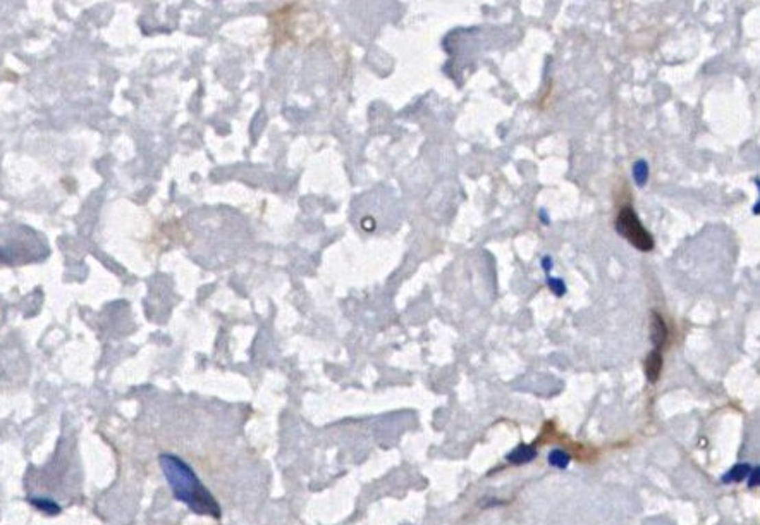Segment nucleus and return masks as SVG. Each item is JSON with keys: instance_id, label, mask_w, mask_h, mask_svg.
Returning <instances> with one entry per match:
<instances>
[{"instance_id": "nucleus-2", "label": "nucleus", "mask_w": 760, "mask_h": 525, "mask_svg": "<svg viewBox=\"0 0 760 525\" xmlns=\"http://www.w3.org/2000/svg\"><path fill=\"white\" fill-rule=\"evenodd\" d=\"M616 231L621 234L625 240H628L636 250L650 252L654 248V240L649 231L642 226L638 216L632 207H623L616 219Z\"/></svg>"}, {"instance_id": "nucleus-6", "label": "nucleus", "mask_w": 760, "mask_h": 525, "mask_svg": "<svg viewBox=\"0 0 760 525\" xmlns=\"http://www.w3.org/2000/svg\"><path fill=\"white\" fill-rule=\"evenodd\" d=\"M750 473H752V467H750L748 463H738V465H735L729 472H726L724 476H722V482L724 484L741 482V480H745L746 477H750Z\"/></svg>"}, {"instance_id": "nucleus-7", "label": "nucleus", "mask_w": 760, "mask_h": 525, "mask_svg": "<svg viewBox=\"0 0 760 525\" xmlns=\"http://www.w3.org/2000/svg\"><path fill=\"white\" fill-rule=\"evenodd\" d=\"M547 460H549V465L554 467V469H566V467L569 465V462H571V456H569L564 449L555 448L549 453Z\"/></svg>"}, {"instance_id": "nucleus-10", "label": "nucleus", "mask_w": 760, "mask_h": 525, "mask_svg": "<svg viewBox=\"0 0 760 525\" xmlns=\"http://www.w3.org/2000/svg\"><path fill=\"white\" fill-rule=\"evenodd\" d=\"M748 486L750 487L760 486V467H757V469L752 470V473H750L748 477Z\"/></svg>"}, {"instance_id": "nucleus-5", "label": "nucleus", "mask_w": 760, "mask_h": 525, "mask_svg": "<svg viewBox=\"0 0 760 525\" xmlns=\"http://www.w3.org/2000/svg\"><path fill=\"white\" fill-rule=\"evenodd\" d=\"M660 369H663V357H660L659 350H656V352H652L649 357H647V362H645L647 379H649L650 383H656L660 376Z\"/></svg>"}, {"instance_id": "nucleus-1", "label": "nucleus", "mask_w": 760, "mask_h": 525, "mask_svg": "<svg viewBox=\"0 0 760 525\" xmlns=\"http://www.w3.org/2000/svg\"><path fill=\"white\" fill-rule=\"evenodd\" d=\"M160 463H162V469L167 476V482L170 484L177 500L186 503L187 506L198 511V513L219 517V504L214 500L212 494L205 489V486L200 482L195 472L186 465V462L174 455H162Z\"/></svg>"}, {"instance_id": "nucleus-4", "label": "nucleus", "mask_w": 760, "mask_h": 525, "mask_svg": "<svg viewBox=\"0 0 760 525\" xmlns=\"http://www.w3.org/2000/svg\"><path fill=\"white\" fill-rule=\"evenodd\" d=\"M650 337L656 348H660L667 339V327L663 317L657 312H652V320H650Z\"/></svg>"}, {"instance_id": "nucleus-9", "label": "nucleus", "mask_w": 760, "mask_h": 525, "mask_svg": "<svg viewBox=\"0 0 760 525\" xmlns=\"http://www.w3.org/2000/svg\"><path fill=\"white\" fill-rule=\"evenodd\" d=\"M547 284H549V288H551L552 291H554V295L562 296V295H564V293H566V286H564V282L561 281V279L549 278V279H547Z\"/></svg>"}, {"instance_id": "nucleus-3", "label": "nucleus", "mask_w": 760, "mask_h": 525, "mask_svg": "<svg viewBox=\"0 0 760 525\" xmlns=\"http://www.w3.org/2000/svg\"><path fill=\"white\" fill-rule=\"evenodd\" d=\"M506 458L514 465H525V463H530L531 460L537 458V448L531 445H520Z\"/></svg>"}, {"instance_id": "nucleus-11", "label": "nucleus", "mask_w": 760, "mask_h": 525, "mask_svg": "<svg viewBox=\"0 0 760 525\" xmlns=\"http://www.w3.org/2000/svg\"><path fill=\"white\" fill-rule=\"evenodd\" d=\"M551 262H552V260H551V257H545L544 260H542V264H544V269H545V271H551V267H552Z\"/></svg>"}, {"instance_id": "nucleus-8", "label": "nucleus", "mask_w": 760, "mask_h": 525, "mask_svg": "<svg viewBox=\"0 0 760 525\" xmlns=\"http://www.w3.org/2000/svg\"><path fill=\"white\" fill-rule=\"evenodd\" d=\"M633 178H635L636 185L638 186L645 185L647 179H649V166H647L645 160H638V162H635V166H633Z\"/></svg>"}]
</instances>
